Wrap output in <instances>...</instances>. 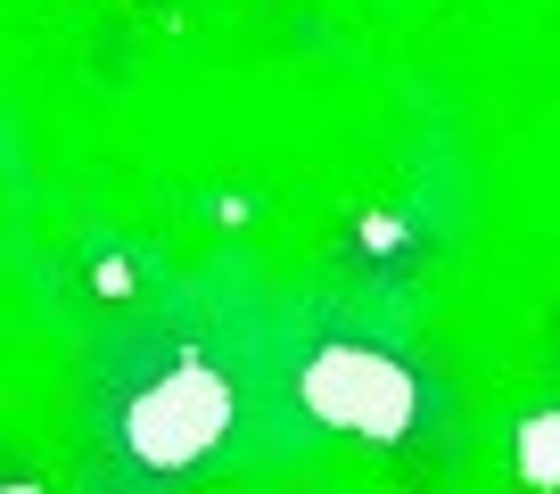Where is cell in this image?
<instances>
[{"instance_id":"3957f363","label":"cell","mask_w":560,"mask_h":494,"mask_svg":"<svg viewBox=\"0 0 560 494\" xmlns=\"http://www.w3.org/2000/svg\"><path fill=\"white\" fill-rule=\"evenodd\" d=\"M520 470H527V486H560V412H552V421H527Z\"/></svg>"},{"instance_id":"277c9868","label":"cell","mask_w":560,"mask_h":494,"mask_svg":"<svg viewBox=\"0 0 560 494\" xmlns=\"http://www.w3.org/2000/svg\"><path fill=\"white\" fill-rule=\"evenodd\" d=\"M9 494H34V486H9Z\"/></svg>"},{"instance_id":"6da1fadb","label":"cell","mask_w":560,"mask_h":494,"mask_svg":"<svg viewBox=\"0 0 560 494\" xmlns=\"http://www.w3.org/2000/svg\"><path fill=\"white\" fill-rule=\"evenodd\" d=\"M223 428H231L223 379H214L207 363H182V370H165L158 388L132 404L124 437H132V454L149 461V470H182V461H198L214 437H223Z\"/></svg>"},{"instance_id":"7a4b0ae2","label":"cell","mask_w":560,"mask_h":494,"mask_svg":"<svg viewBox=\"0 0 560 494\" xmlns=\"http://www.w3.org/2000/svg\"><path fill=\"white\" fill-rule=\"evenodd\" d=\"M305 404H314L322 421L354 428V437H404L420 396H412V370L404 363L338 346V354H322V363L305 370Z\"/></svg>"}]
</instances>
